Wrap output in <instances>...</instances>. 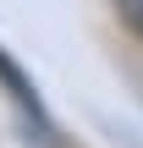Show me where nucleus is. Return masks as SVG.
Here are the masks:
<instances>
[{"label":"nucleus","instance_id":"2","mask_svg":"<svg viewBox=\"0 0 143 148\" xmlns=\"http://www.w3.org/2000/svg\"><path fill=\"white\" fill-rule=\"evenodd\" d=\"M116 16H121V22L143 38V0H116Z\"/></svg>","mask_w":143,"mask_h":148},{"label":"nucleus","instance_id":"1","mask_svg":"<svg viewBox=\"0 0 143 148\" xmlns=\"http://www.w3.org/2000/svg\"><path fill=\"white\" fill-rule=\"evenodd\" d=\"M0 82H6V93L17 99V110H22V115H33V121L44 126V137L55 143V126H50V115H44V104H39V93H33V82L22 77V66H17V60H11L6 49H0Z\"/></svg>","mask_w":143,"mask_h":148}]
</instances>
